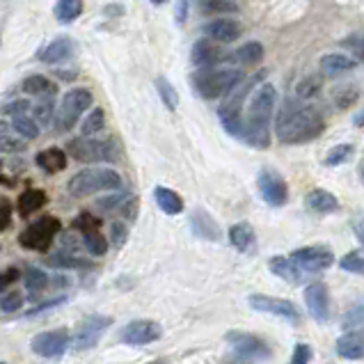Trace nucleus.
I'll return each mask as SVG.
<instances>
[{"label": "nucleus", "mask_w": 364, "mask_h": 364, "mask_svg": "<svg viewBox=\"0 0 364 364\" xmlns=\"http://www.w3.org/2000/svg\"><path fill=\"white\" fill-rule=\"evenodd\" d=\"M326 131V117L323 112L314 106H287L279 110L275 122L277 140L284 144H303L318 138Z\"/></svg>", "instance_id": "1"}, {"label": "nucleus", "mask_w": 364, "mask_h": 364, "mask_svg": "<svg viewBox=\"0 0 364 364\" xmlns=\"http://www.w3.org/2000/svg\"><path fill=\"white\" fill-rule=\"evenodd\" d=\"M275 103H277V90L264 82L257 92H252V101H250L247 119L243 122L241 140L252 144L257 149H266L270 144V122L275 115Z\"/></svg>", "instance_id": "2"}, {"label": "nucleus", "mask_w": 364, "mask_h": 364, "mask_svg": "<svg viewBox=\"0 0 364 364\" xmlns=\"http://www.w3.org/2000/svg\"><path fill=\"white\" fill-rule=\"evenodd\" d=\"M243 82L241 69H204L193 76V85L197 95L204 99H225L232 95V90Z\"/></svg>", "instance_id": "3"}, {"label": "nucleus", "mask_w": 364, "mask_h": 364, "mask_svg": "<svg viewBox=\"0 0 364 364\" xmlns=\"http://www.w3.org/2000/svg\"><path fill=\"white\" fill-rule=\"evenodd\" d=\"M122 186V176L115 170H82L74 174L67 183L69 195L74 197H90L106 191H117Z\"/></svg>", "instance_id": "4"}, {"label": "nucleus", "mask_w": 364, "mask_h": 364, "mask_svg": "<svg viewBox=\"0 0 364 364\" xmlns=\"http://www.w3.org/2000/svg\"><path fill=\"white\" fill-rule=\"evenodd\" d=\"M225 341L230 344L236 362H266L273 355V348H270L262 337L252 335V332L230 330Z\"/></svg>", "instance_id": "5"}, {"label": "nucleus", "mask_w": 364, "mask_h": 364, "mask_svg": "<svg viewBox=\"0 0 364 364\" xmlns=\"http://www.w3.org/2000/svg\"><path fill=\"white\" fill-rule=\"evenodd\" d=\"M67 151L80 163H112L117 161V144L112 140H97L92 135H82L67 144Z\"/></svg>", "instance_id": "6"}, {"label": "nucleus", "mask_w": 364, "mask_h": 364, "mask_svg": "<svg viewBox=\"0 0 364 364\" xmlns=\"http://www.w3.org/2000/svg\"><path fill=\"white\" fill-rule=\"evenodd\" d=\"M62 230V225L58 218L53 215H41L39 220H35L33 225H28L18 236L21 247L26 250H35V252H46V250L53 245V241L58 238Z\"/></svg>", "instance_id": "7"}, {"label": "nucleus", "mask_w": 364, "mask_h": 364, "mask_svg": "<svg viewBox=\"0 0 364 364\" xmlns=\"http://www.w3.org/2000/svg\"><path fill=\"white\" fill-rule=\"evenodd\" d=\"M92 103H95V97H92L90 90L78 87V90L67 92V95L62 97L60 110L53 112V115H55V129L58 131H69L82 112H85L87 108H92Z\"/></svg>", "instance_id": "8"}, {"label": "nucleus", "mask_w": 364, "mask_h": 364, "mask_svg": "<svg viewBox=\"0 0 364 364\" xmlns=\"http://www.w3.org/2000/svg\"><path fill=\"white\" fill-rule=\"evenodd\" d=\"M264 76V74H262ZM262 76H252V80L245 82L243 90L234 92L232 97H225L220 110H218V115H220V122L223 127L227 129V133H232L234 138H241L243 133V119H241V108H243V101H245V95L250 90H252L255 82L262 78Z\"/></svg>", "instance_id": "9"}, {"label": "nucleus", "mask_w": 364, "mask_h": 364, "mask_svg": "<svg viewBox=\"0 0 364 364\" xmlns=\"http://www.w3.org/2000/svg\"><path fill=\"white\" fill-rule=\"evenodd\" d=\"M71 344V337L65 328L60 330H46V332H39V335L30 341V348H33L35 355L39 358H46V360H58L67 353Z\"/></svg>", "instance_id": "10"}, {"label": "nucleus", "mask_w": 364, "mask_h": 364, "mask_svg": "<svg viewBox=\"0 0 364 364\" xmlns=\"http://www.w3.org/2000/svg\"><path fill=\"white\" fill-rule=\"evenodd\" d=\"M247 303L252 309L257 311H264V314H273V316H279L289 321V323L298 326L300 323V311L298 307L291 303V300L287 298H275V296H266V294H252L247 298Z\"/></svg>", "instance_id": "11"}, {"label": "nucleus", "mask_w": 364, "mask_h": 364, "mask_svg": "<svg viewBox=\"0 0 364 364\" xmlns=\"http://www.w3.org/2000/svg\"><path fill=\"white\" fill-rule=\"evenodd\" d=\"M259 193H262V200L273 206V209H279V206H284L289 202V186L284 181V176L270 170V168H264L259 172Z\"/></svg>", "instance_id": "12"}, {"label": "nucleus", "mask_w": 364, "mask_h": 364, "mask_svg": "<svg viewBox=\"0 0 364 364\" xmlns=\"http://www.w3.org/2000/svg\"><path fill=\"white\" fill-rule=\"evenodd\" d=\"M161 335H163V328L156 323V321L138 318L119 330V341L129 346H147V344H154V341H159Z\"/></svg>", "instance_id": "13"}, {"label": "nucleus", "mask_w": 364, "mask_h": 364, "mask_svg": "<svg viewBox=\"0 0 364 364\" xmlns=\"http://www.w3.org/2000/svg\"><path fill=\"white\" fill-rule=\"evenodd\" d=\"M112 326L110 316H101V314H90L78 323L76 328V337H74V348L76 350H87L92 346H97V341L106 335V330Z\"/></svg>", "instance_id": "14"}, {"label": "nucleus", "mask_w": 364, "mask_h": 364, "mask_svg": "<svg viewBox=\"0 0 364 364\" xmlns=\"http://www.w3.org/2000/svg\"><path fill=\"white\" fill-rule=\"evenodd\" d=\"M291 259L298 264L303 273H321V270L330 268L335 264V255L326 245H309V247H298L291 252Z\"/></svg>", "instance_id": "15"}, {"label": "nucleus", "mask_w": 364, "mask_h": 364, "mask_svg": "<svg viewBox=\"0 0 364 364\" xmlns=\"http://www.w3.org/2000/svg\"><path fill=\"white\" fill-rule=\"evenodd\" d=\"M305 305L316 323L330 321V289L326 282H311L305 289Z\"/></svg>", "instance_id": "16"}, {"label": "nucleus", "mask_w": 364, "mask_h": 364, "mask_svg": "<svg viewBox=\"0 0 364 364\" xmlns=\"http://www.w3.org/2000/svg\"><path fill=\"white\" fill-rule=\"evenodd\" d=\"M191 230L195 232L197 238H204V241H211V243L223 241L220 225H218L215 218L204 209H195L191 213Z\"/></svg>", "instance_id": "17"}, {"label": "nucleus", "mask_w": 364, "mask_h": 364, "mask_svg": "<svg viewBox=\"0 0 364 364\" xmlns=\"http://www.w3.org/2000/svg\"><path fill=\"white\" fill-rule=\"evenodd\" d=\"M337 355L350 360V362H360L364 358V337L360 330H348L346 335H341L337 339Z\"/></svg>", "instance_id": "18"}, {"label": "nucleus", "mask_w": 364, "mask_h": 364, "mask_svg": "<svg viewBox=\"0 0 364 364\" xmlns=\"http://www.w3.org/2000/svg\"><path fill=\"white\" fill-rule=\"evenodd\" d=\"M204 33L209 35V39L220 41V44H232L241 37V23L232 18H215L209 26L204 28Z\"/></svg>", "instance_id": "19"}, {"label": "nucleus", "mask_w": 364, "mask_h": 364, "mask_svg": "<svg viewBox=\"0 0 364 364\" xmlns=\"http://www.w3.org/2000/svg\"><path fill=\"white\" fill-rule=\"evenodd\" d=\"M220 58H223V48L218 46L213 39H200L193 46V53H191L193 65L202 69H211L215 62H220Z\"/></svg>", "instance_id": "20"}, {"label": "nucleus", "mask_w": 364, "mask_h": 364, "mask_svg": "<svg viewBox=\"0 0 364 364\" xmlns=\"http://www.w3.org/2000/svg\"><path fill=\"white\" fill-rule=\"evenodd\" d=\"M268 268H270V273H273V275L282 277L284 282H291V284L303 282V277H305V273L298 268V264L291 257H270Z\"/></svg>", "instance_id": "21"}, {"label": "nucleus", "mask_w": 364, "mask_h": 364, "mask_svg": "<svg viewBox=\"0 0 364 364\" xmlns=\"http://www.w3.org/2000/svg\"><path fill=\"white\" fill-rule=\"evenodd\" d=\"M71 55H74V41L69 37H58L41 50V62H46V65H60V62H67Z\"/></svg>", "instance_id": "22"}, {"label": "nucleus", "mask_w": 364, "mask_h": 364, "mask_svg": "<svg viewBox=\"0 0 364 364\" xmlns=\"http://www.w3.org/2000/svg\"><path fill=\"white\" fill-rule=\"evenodd\" d=\"M305 204H307V209H311L314 213H335V211H339V200L332 193L323 191V188L311 191L305 197Z\"/></svg>", "instance_id": "23"}, {"label": "nucleus", "mask_w": 364, "mask_h": 364, "mask_svg": "<svg viewBox=\"0 0 364 364\" xmlns=\"http://www.w3.org/2000/svg\"><path fill=\"white\" fill-rule=\"evenodd\" d=\"M154 200L159 204V209L168 215H179L183 211V200L179 197V193H174L172 188H165V186H156Z\"/></svg>", "instance_id": "24"}, {"label": "nucleus", "mask_w": 364, "mask_h": 364, "mask_svg": "<svg viewBox=\"0 0 364 364\" xmlns=\"http://www.w3.org/2000/svg\"><path fill=\"white\" fill-rule=\"evenodd\" d=\"M35 161L46 174H55V172H62L67 168V154L58 147H48L44 151H39Z\"/></svg>", "instance_id": "25"}, {"label": "nucleus", "mask_w": 364, "mask_h": 364, "mask_svg": "<svg viewBox=\"0 0 364 364\" xmlns=\"http://www.w3.org/2000/svg\"><path fill=\"white\" fill-rule=\"evenodd\" d=\"M358 67V60H353L348 55H339V53H332V55H326L321 60V71H323V76H341V74H348Z\"/></svg>", "instance_id": "26"}, {"label": "nucleus", "mask_w": 364, "mask_h": 364, "mask_svg": "<svg viewBox=\"0 0 364 364\" xmlns=\"http://www.w3.org/2000/svg\"><path fill=\"white\" fill-rule=\"evenodd\" d=\"M255 241H257V234H255V227L250 223H236L230 230V243L238 252H247V250L255 245Z\"/></svg>", "instance_id": "27"}, {"label": "nucleus", "mask_w": 364, "mask_h": 364, "mask_svg": "<svg viewBox=\"0 0 364 364\" xmlns=\"http://www.w3.org/2000/svg\"><path fill=\"white\" fill-rule=\"evenodd\" d=\"M44 204H46V193L44 191L28 188V191L21 193V197H18V213L23 215V218H28V215L37 213Z\"/></svg>", "instance_id": "28"}, {"label": "nucleus", "mask_w": 364, "mask_h": 364, "mask_svg": "<svg viewBox=\"0 0 364 364\" xmlns=\"http://www.w3.org/2000/svg\"><path fill=\"white\" fill-rule=\"evenodd\" d=\"M82 14V0H58L55 3V18L60 23H71Z\"/></svg>", "instance_id": "29"}, {"label": "nucleus", "mask_w": 364, "mask_h": 364, "mask_svg": "<svg viewBox=\"0 0 364 364\" xmlns=\"http://www.w3.org/2000/svg\"><path fill=\"white\" fill-rule=\"evenodd\" d=\"M26 287L30 291V298H37L41 291H44L48 287V275L44 273L41 268H35V266H30L26 270Z\"/></svg>", "instance_id": "30"}, {"label": "nucleus", "mask_w": 364, "mask_h": 364, "mask_svg": "<svg viewBox=\"0 0 364 364\" xmlns=\"http://www.w3.org/2000/svg\"><path fill=\"white\" fill-rule=\"evenodd\" d=\"M21 90L30 97H44L48 92H53L55 87L50 85V80L46 76H28L23 80V85H21Z\"/></svg>", "instance_id": "31"}, {"label": "nucleus", "mask_w": 364, "mask_h": 364, "mask_svg": "<svg viewBox=\"0 0 364 364\" xmlns=\"http://www.w3.org/2000/svg\"><path fill=\"white\" fill-rule=\"evenodd\" d=\"M236 62H243V65H257L259 60L264 58V46L259 41H247L234 53Z\"/></svg>", "instance_id": "32"}, {"label": "nucleus", "mask_w": 364, "mask_h": 364, "mask_svg": "<svg viewBox=\"0 0 364 364\" xmlns=\"http://www.w3.org/2000/svg\"><path fill=\"white\" fill-rule=\"evenodd\" d=\"M12 129H14L23 140H35L37 135H39L37 122H35L33 117H28V115H14V119H12Z\"/></svg>", "instance_id": "33"}, {"label": "nucleus", "mask_w": 364, "mask_h": 364, "mask_svg": "<svg viewBox=\"0 0 364 364\" xmlns=\"http://www.w3.org/2000/svg\"><path fill=\"white\" fill-rule=\"evenodd\" d=\"M48 264H50V266H55V268H92L90 262L74 257V255L69 252V250H62L60 255L50 257V259H48Z\"/></svg>", "instance_id": "34"}, {"label": "nucleus", "mask_w": 364, "mask_h": 364, "mask_svg": "<svg viewBox=\"0 0 364 364\" xmlns=\"http://www.w3.org/2000/svg\"><path fill=\"white\" fill-rule=\"evenodd\" d=\"M82 243H85L87 252L95 255V257H103L108 252V238L103 236L101 232H90V234H82Z\"/></svg>", "instance_id": "35"}, {"label": "nucleus", "mask_w": 364, "mask_h": 364, "mask_svg": "<svg viewBox=\"0 0 364 364\" xmlns=\"http://www.w3.org/2000/svg\"><path fill=\"white\" fill-rule=\"evenodd\" d=\"M23 307V294H21L18 289H7L0 294V309L5 311V314H14Z\"/></svg>", "instance_id": "36"}, {"label": "nucleus", "mask_w": 364, "mask_h": 364, "mask_svg": "<svg viewBox=\"0 0 364 364\" xmlns=\"http://www.w3.org/2000/svg\"><path fill=\"white\" fill-rule=\"evenodd\" d=\"M156 87H159V95H161L165 106H168L170 110H176V106H179V95H176V90H174L172 82L168 78L161 76L159 80H156Z\"/></svg>", "instance_id": "37"}, {"label": "nucleus", "mask_w": 364, "mask_h": 364, "mask_svg": "<svg viewBox=\"0 0 364 364\" xmlns=\"http://www.w3.org/2000/svg\"><path fill=\"white\" fill-rule=\"evenodd\" d=\"M103 127H106V112H103L101 108H95L87 115V119L82 122V127H80V133L82 135H95L99 133Z\"/></svg>", "instance_id": "38"}, {"label": "nucleus", "mask_w": 364, "mask_h": 364, "mask_svg": "<svg viewBox=\"0 0 364 364\" xmlns=\"http://www.w3.org/2000/svg\"><path fill=\"white\" fill-rule=\"evenodd\" d=\"M339 266H341V270H346V273L362 275V270H364V255H362V250H350L348 255L341 257Z\"/></svg>", "instance_id": "39"}, {"label": "nucleus", "mask_w": 364, "mask_h": 364, "mask_svg": "<svg viewBox=\"0 0 364 364\" xmlns=\"http://www.w3.org/2000/svg\"><path fill=\"white\" fill-rule=\"evenodd\" d=\"M353 144H337V147H332L330 154L326 156V165L328 168H335V165H341V163H346L350 156H353Z\"/></svg>", "instance_id": "40"}, {"label": "nucleus", "mask_w": 364, "mask_h": 364, "mask_svg": "<svg viewBox=\"0 0 364 364\" xmlns=\"http://www.w3.org/2000/svg\"><path fill=\"white\" fill-rule=\"evenodd\" d=\"M99 227H101V220L95 215V213H90V211H82L76 220H74V230L82 232V234H90V232H99Z\"/></svg>", "instance_id": "41"}, {"label": "nucleus", "mask_w": 364, "mask_h": 364, "mask_svg": "<svg viewBox=\"0 0 364 364\" xmlns=\"http://www.w3.org/2000/svg\"><path fill=\"white\" fill-rule=\"evenodd\" d=\"M202 9L209 14H236L238 5L232 3V0H206V3L202 5Z\"/></svg>", "instance_id": "42"}, {"label": "nucleus", "mask_w": 364, "mask_h": 364, "mask_svg": "<svg viewBox=\"0 0 364 364\" xmlns=\"http://www.w3.org/2000/svg\"><path fill=\"white\" fill-rule=\"evenodd\" d=\"M318 90H321V78L318 76H307V78L300 80V85L296 87L300 99H311Z\"/></svg>", "instance_id": "43"}, {"label": "nucleus", "mask_w": 364, "mask_h": 364, "mask_svg": "<svg viewBox=\"0 0 364 364\" xmlns=\"http://www.w3.org/2000/svg\"><path fill=\"white\" fill-rule=\"evenodd\" d=\"M341 326L348 330H358L362 326V303L358 305H353V309H348L346 314H344V321H341Z\"/></svg>", "instance_id": "44"}, {"label": "nucleus", "mask_w": 364, "mask_h": 364, "mask_svg": "<svg viewBox=\"0 0 364 364\" xmlns=\"http://www.w3.org/2000/svg\"><path fill=\"white\" fill-rule=\"evenodd\" d=\"M23 149H26V142L21 138H12V135L0 138V154H18Z\"/></svg>", "instance_id": "45"}, {"label": "nucleus", "mask_w": 364, "mask_h": 364, "mask_svg": "<svg viewBox=\"0 0 364 364\" xmlns=\"http://www.w3.org/2000/svg\"><path fill=\"white\" fill-rule=\"evenodd\" d=\"M21 279V270L18 268H7L3 275H0V294H3V291H7L9 287H14L16 282Z\"/></svg>", "instance_id": "46"}, {"label": "nucleus", "mask_w": 364, "mask_h": 364, "mask_svg": "<svg viewBox=\"0 0 364 364\" xmlns=\"http://www.w3.org/2000/svg\"><path fill=\"white\" fill-rule=\"evenodd\" d=\"M335 101H337V106H339V108H348V106H353V103L358 101V90H355V87L339 90Z\"/></svg>", "instance_id": "47"}, {"label": "nucleus", "mask_w": 364, "mask_h": 364, "mask_svg": "<svg viewBox=\"0 0 364 364\" xmlns=\"http://www.w3.org/2000/svg\"><path fill=\"white\" fill-rule=\"evenodd\" d=\"M309 360H311V348L307 344H296L289 364H309Z\"/></svg>", "instance_id": "48"}, {"label": "nucleus", "mask_w": 364, "mask_h": 364, "mask_svg": "<svg viewBox=\"0 0 364 364\" xmlns=\"http://www.w3.org/2000/svg\"><path fill=\"white\" fill-rule=\"evenodd\" d=\"M9 223H12V206L7 200H0V234H3Z\"/></svg>", "instance_id": "49"}, {"label": "nucleus", "mask_w": 364, "mask_h": 364, "mask_svg": "<svg viewBox=\"0 0 364 364\" xmlns=\"http://www.w3.org/2000/svg\"><path fill=\"white\" fill-rule=\"evenodd\" d=\"M35 115H37L39 124H48L50 117H53V103H50V101L39 103V106L35 108Z\"/></svg>", "instance_id": "50"}, {"label": "nucleus", "mask_w": 364, "mask_h": 364, "mask_svg": "<svg viewBox=\"0 0 364 364\" xmlns=\"http://www.w3.org/2000/svg\"><path fill=\"white\" fill-rule=\"evenodd\" d=\"M30 108V103L23 99V101H14V103H9V106L5 108L7 110V115H26V110Z\"/></svg>", "instance_id": "51"}, {"label": "nucleus", "mask_w": 364, "mask_h": 364, "mask_svg": "<svg viewBox=\"0 0 364 364\" xmlns=\"http://www.w3.org/2000/svg\"><path fill=\"white\" fill-rule=\"evenodd\" d=\"M127 193H117V195H112V197H108V200H101L99 202V206H101V209H115V206L119 204V202H124V200H127Z\"/></svg>", "instance_id": "52"}, {"label": "nucleus", "mask_w": 364, "mask_h": 364, "mask_svg": "<svg viewBox=\"0 0 364 364\" xmlns=\"http://www.w3.org/2000/svg\"><path fill=\"white\" fill-rule=\"evenodd\" d=\"M124 241H127V227H124L122 223H115L112 225V243L122 245Z\"/></svg>", "instance_id": "53"}, {"label": "nucleus", "mask_w": 364, "mask_h": 364, "mask_svg": "<svg viewBox=\"0 0 364 364\" xmlns=\"http://www.w3.org/2000/svg\"><path fill=\"white\" fill-rule=\"evenodd\" d=\"M186 16H188V0H176V21L183 23Z\"/></svg>", "instance_id": "54"}, {"label": "nucleus", "mask_w": 364, "mask_h": 364, "mask_svg": "<svg viewBox=\"0 0 364 364\" xmlns=\"http://www.w3.org/2000/svg\"><path fill=\"white\" fill-rule=\"evenodd\" d=\"M5 135H9V124L0 122V138H5Z\"/></svg>", "instance_id": "55"}, {"label": "nucleus", "mask_w": 364, "mask_h": 364, "mask_svg": "<svg viewBox=\"0 0 364 364\" xmlns=\"http://www.w3.org/2000/svg\"><path fill=\"white\" fill-rule=\"evenodd\" d=\"M355 236H358V241H362V223L360 220L355 223Z\"/></svg>", "instance_id": "56"}, {"label": "nucleus", "mask_w": 364, "mask_h": 364, "mask_svg": "<svg viewBox=\"0 0 364 364\" xmlns=\"http://www.w3.org/2000/svg\"><path fill=\"white\" fill-rule=\"evenodd\" d=\"M149 364H165V360H154V362H149Z\"/></svg>", "instance_id": "57"}, {"label": "nucleus", "mask_w": 364, "mask_h": 364, "mask_svg": "<svg viewBox=\"0 0 364 364\" xmlns=\"http://www.w3.org/2000/svg\"><path fill=\"white\" fill-rule=\"evenodd\" d=\"M151 3H156V5H161V3H165V0H151Z\"/></svg>", "instance_id": "58"}, {"label": "nucleus", "mask_w": 364, "mask_h": 364, "mask_svg": "<svg viewBox=\"0 0 364 364\" xmlns=\"http://www.w3.org/2000/svg\"><path fill=\"white\" fill-rule=\"evenodd\" d=\"M230 364H236V362H230Z\"/></svg>", "instance_id": "59"}, {"label": "nucleus", "mask_w": 364, "mask_h": 364, "mask_svg": "<svg viewBox=\"0 0 364 364\" xmlns=\"http://www.w3.org/2000/svg\"><path fill=\"white\" fill-rule=\"evenodd\" d=\"M0 364H5V362H0Z\"/></svg>", "instance_id": "60"}, {"label": "nucleus", "mask_w": 364, "mask_h": 364, "mask_svg": "<svg viewBox=\"0 0 364 364\" xmlns=\"http://www.w3.org/2000/svg\"><path fill=\"white\" fill-rule=\"evenodd\" d=\"M328 364H332V362H328Z\"/></svg>", "instance_id": "61"}, {"label": "nucleus", "mask_w": 364, "mask_h": 364, "mask_svg": "<svg viewBox=\"0 0 364 364\" xmlns=\"http://www.w3.org/2000/svg\"><path fill=\"white\" fill-rule=\"evenodd\" d=\"M0 181H3V179H0Z\"/></svg>", "instance_id": "62"}]
</instances>
